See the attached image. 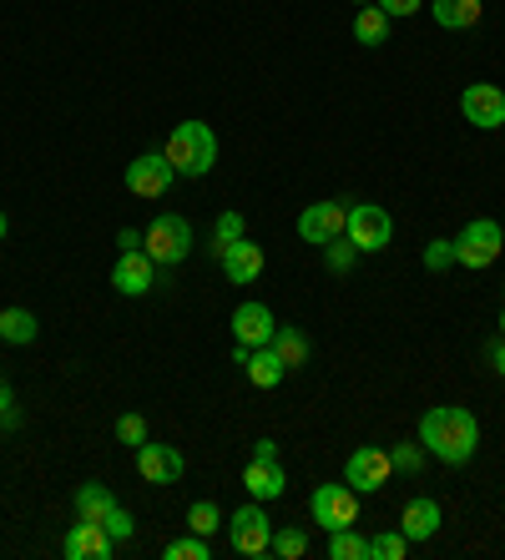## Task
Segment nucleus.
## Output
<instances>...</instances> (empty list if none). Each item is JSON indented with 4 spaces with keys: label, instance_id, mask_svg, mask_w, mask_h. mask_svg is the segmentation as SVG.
<instances>
[{
    "label": "nucleus",
    "instance_id": "nucleus-43",
    "mask_svg": "<svg viewBox=\"0 0 505 560\" xmlns=\"http://www.w3.org/2000/svg\"><path fill=\"white\" fill-rule=\"evenodd\" d=\"M0 434H5V419H0Z\"/></svg>",
    "mask_w": 505,
    "mask_h": 560
},
{
    "label": "nucleus",
    "instance_id": "nucleus-20",
    "mask_svg": "<svg viewBox=\"0 0 505 560\" xmlns=\"http://www.w3.org/2000/svg\"><path fill=\"white\" fill-rule=\"evenodd\" d=\"M430 11L445 31H470L480 26V15H485V0H430Z\"/></svg>",
    "mask_w": 505,
    "mask_h": 560
},
{
    "label": "nucleus",
    "instance_id": "nucleus-29",
    "mask_svg": "<svg viewBox=\"0 0 505 560\" xmlns=\"http://www.w3.org/2000/svg\"><path fill=\"white\" fill-rule=\"evenodd\" d=\"M410 556V540H404V530H385L369 540V560H404Z\"/></svg>",
    "mask_w": 505,
    "mask_h": 560
},
{
    "label": "nucleus",
    "instance_id": "nucleus-38",
    "mask_svg": "<svg viewBox=\"0 0 505 560\" xmlns=\"http://www.w3.org/2000/svg\"><path fill=\"white\" fill-rule=\"evenodd\" d=\"M0 419H5V424H15V394L5 389V384H0Z\"/></svg>",
    "mask_w": 505,
    "mask_h": 560
},
{
    "label": "nucleus",
    "instance_id": "nucleus-33",
    "mask_svg": "<svg viewBox=\"0 0 505 560\" xmlns=\"http://www.w3.org/2000/svg\"><path fill=\"white\" fill-rule=\"evenodd\" d=\"M425 268H430V273L455 268V237H435V243H425Z\"/></svg>",
    "mask_w": 505,
    "mask_h": 560
},
{
    "label": "nucleus",
    "instance_id": "nucleus-37",
    "mask_svg": "<svg viewBox=\"0 0 505 560\" xmlns=\"http://www.w3.org/2000/svg\"><path fill=\"white\" fill-rule=\"evenodd\" d=\"M117 248H121V253L142 248V233H137V228H121V233H117Z\"/></svg>",
    "mask_w": 505,
    "mask_h": 560
},
{
    "label": "nucleus",
    "instance_id": "nucleus-36",
    "mask_svg": "<svg viewBox=\"0 0 505 560\" xmlns=\"http://www.w3.org/2000/svg\"><path fill=\"white\" fill-rule=\"evenodd\" d=\"M374 5H379L389 21H399V15H414L420 5H425V0H374Z\"/></svg>",
    "mask_w": 505,
    "mask_h": 560
},
{
    "label": "nucleus",
    "instance_id": "nucleus-31",
    "mask_svg": "<svg viewBox=\"0 0 505 560\" xmlns=\"http://www.w3.org/2000/svg\"><path fill=\"white\" fill-rule=\"evenodd\" d=\"M354 258H360V248H354L349 237L324 243V268H329V273H349V268H354Z\"/></svg>",
    "mask_w": 505,
    "mask_h": 560
},
{
    "label": "nucleus",
    "instance_id": "nucleus-28",
    "mask_svg": "<svg viewBox=\"0 0 505 560\" xmlns=\"http://www.w3.org/2000/svg\"><path fill=\"white\" fill-rule=\"evenodd\" d=\"M238 237H248V228H243V212H218V222H213V253L223 258Z\"/></svg>",
    "mask_w": 505,
    "mask_h": 560
},
{
    "label": "nucleus",
    "instance_id": "nucleus-21",
    "mask_svg": "<svg viewBox=\"0 0 505 560\" xmlns=\"http://www.w3.org/2000/svg\"><path fill=\"white\" fill-rule=\"evenodd\" d=\"M111 505H117V495H111L107 485L92 480V485H81V490H77V521H96V525H102L111 515Z\"/></svg>",
    "mask_w": 505,
    "mask_h": 560
},
{
    "label": "nucleus",
    "instance_id": "nucleus-44",
    "mask_svg": "<svg viewBox=\"0 0 505 560\" xmlns=\"http://www.w3.org/2000/svg\"><path fill=\"white\" fill-rule=\"evenodd\" d=\"M364 5H374V0H364Z\"/></svg>",
    "mask_w": 505,
    "mask_h": 560
},
{
    "label": "nucleus",
    "instance_id": "nucleus-8",
    "mask_svg": "<svg viewBox=\"0 0 505 560\" xmlns=\"http://www.w3.org/2000/svg\"><path fill=\"white\" fill-rule=\"evenodd\" d=\"M460 112H466L470 127L495 131V127H505V92L495 81H470L466 92H460Z\"/></svg>",
    "mask_w": 505,
    "mask_h": 560
},
{
    "label": "nucleus",
    "instance_id": "nucleus-5",
    "mask_svg": "<svg viewBox=\"0 0 505 560\" xmlns=\"http://www.w3.org/2000/svg\"><path fill=\"white\" fill-rule=\"evenodd\" d=\"M227 540H233V550L238 556H268V546H273V521L263 515V500H248L243 510H233V521H227Z\"/></svg>",
    "mask_w": 505,
    "mask_h": 560
},
{
    "label": "nucleus",
    "instance_id": "nucleus-23",
    "mask_svg": "<svg viewBox=\"0 0 505 560\" xmlns=\"http://www.w3.org/2000/svg\"><path fill=\"white\" fill-rule=\"evenodd\" d=\"M354 40H360V46H385L389 40V15L379 11V5H364V11L354 15Z\"/></svg>",
    "mask_w": 505,
    "mask_h": 560
},
{
    "label": "nucleus",
    "instance_id": "nucleus-7",
    "mask_svg": "<svg viewBox=\"0 0 505 560\" xmlns=\"http://www.w3.org/2000/svg\"><path fill=\"white\" fill-rule=\"evenodd\" d=\"M344 237H349V243H354L360 253H385L389 237H395V218H389L379 202H354V208H349Z\"/></svg>",
    "mask_w": 505,
    "mask_h": 560
},
{
    "label": "nucleus",
    "instance_id": "nucleus-41",
    "mask_svg": "<svg viewBox=\"0 0 505 560\" xmlns=\"http://www.w3.org/2000/svg\"><path fill=\"white\" fill-rule=\"evenodd\" d=\"M5 233H11V218H5V212H0V243H5Z\"/></svg>",
    "mask_w": 505,
    "mask_h": 560
},
{
    "label": "nucleus",
    "instance_id": "nucleus-4",
    "mask_svg": "<svg viewBox=\"0 0 505 560\" xmlns=\"http://www.w3.org/2000/svg\"><path fill=\"white\" fill-rule=\"evenodd\" d=\"M501 248H505V233H501V222L495 218H475V222H466V228L455 233V262L470 268V273L491 268V262L501 258Z\"/></svg>",
    "mask_w": 505,
    "mask_h": 560
},
{
    "label": "nucleus",
    "instance_id": "nucleus-13",
    "mask_svg": "<svg viewBox=\"0 0 505 560\" xmlns=\"http://www.w3.org/2000/svg\"><path fill=\"white\" fill-rule=\"evenodd\" d=\"M61 556H67V560H111V556H117V540L107 535V525L81 521V525H71V530H67Z\"/></svg>",
    "mask_w": 505,
    "mask_h": 560
},
{
    "label": "nucleus",
    "instance_id": "nucleus-15",
    "mask_svg": "<svg viewBox=\"0 0 505 560\" xmlns=\"http://www.w3.org/2000/svg\"><path fill=\"white\" fill-rule=\"evenodd\" d=\"M137 469H142L146 485H177L187 459L177 455L173 444H137Z\"/></svg>",
    "mask_w": 505,
    "mask_h": 560
},
{
    "label": "nucleus",
    "instance_id": "nucleus-39",
    "mask_svg": "<svg viewBox=\"0 0 505 560\" xmlns=\"http://www.w3.org/2000/svg\"><path fill=\"white\" fill-rule=\"evenodd\" d=\"M485 359H491V369H495V374H505V339H495L491 349H485Z\"/></svg>",
    "mask_w": 505,
    "mask_h": 560
},
{
    "label": "nucleus",
    "instance_id": "nucleus-18",
    "mask_svg": "<svg viewBox=\"0 0 505 560\" xmlns=\"http://www.w3.org/2000/svg\"><path fill=\"white\" fill-rule=\"evenodd\" d=\"M243 490H248V500H279L283 490H289V475H283L279 459H248Z\"/></svg>",
    "mask_w": 505,
    "mask_h": 560
},
{
    "label": "nucleus",
    "instance_id": "nucleus-32",
    "mask_svg": "<svg viewBox=\"0 0 505 560\" xmlns=\"http://www.w3.org/2000/svg\"><path fill=\"white\" fill-rule=\"evenodd\" d=\"M389 465H395L399 475H420V469H425V444H395V450H389Z\"/></svg>",
    "mask_w": 505,
    "mask_h": 560
},
{
    "label": "nucleus",
    "instance_id": "nucleus-16",
    "mask_svg": "<svg viewBox=\"0 0 505 560\" xmlns=\"http://www.w3.org/2000/svg\"><path fill=\"white\" fill-rule=\"evenodd\" d=\"M439 525H445V510H439L435 500H425V495L410 500V505H404V515H399V530H404V540H410V546L435 540Z\"/></svg>",
    "mask_w": 505,
    "mask_h": 560
},
{
    "label": "nucleus",
    "instance_id": "nucleus-35",
    "mask_svg": "<svg viewBox=\"0 0 505 560\" xmlns=\"http://www.w3.org/2000/svg\"><path fill=\"white\" fill-rule=\"evenodd\" d=\"M117 440L121 444H146V419L142 415H121L117 419Z\"/></svg>",
    "mask_w": 505,
    "mask_h": 560
},
{
    "label": "nucleus",
    "instance_id": "nucleus-12",
    "mask_svg": "<svg viewBox=\"0 0 505 560\" xmlns=\"http://www.w3.org/2000/svg\"><path fill=\"white\" fill-rule=\"evenodd\" d=\"M152 283H157V262L146 258V248L121 253L117 268H111V288H117L121 299H146V293H152Z\"/></svg>",
    "mask_w": 505,
    "mask_h": 560
},
{
    "label": "nucleus",
    "instance_id": "nucleus-24",
    "mask_svg": "<svg viewBox=\"0 0 505 560\" xmlns=\"http://www.w3.org/2000/svg\"><path fill=\"white\" fill-rule=\"evenodd\" d=\"M273 353L283 359V369H304L308 364V334H298V328H279L273 334Z\"/></svg>",
    "mask_w": 505,
    "mask_h": 560
},
{
    "label": "nucleus",
    "instance_id": "nucleus-30",
    "mask_svg": "<svg viewBox=\"0 0 505 560\" xmlns=\"http://www.w3.org/2000/svg\"><path fill=\"white\" fill-rule=\"evenodd\" d=\"M268 550H273L279 560H304L308 556V535L293 530V525H289V530H273V546H268Z\"/></svg>",
    "mask_w": 505,
    "mask_h": 560
},
{
    "label": "nucleus",
    "instance_id": "nucleus-2",
    "mask_svg": "<svg viewBox=\"0 0 505 560\" xmlns=\"http://www.w3.org/2000/svg\"><path fill=\"white\" fill-rule=\"evenodd\" d=\"M167 162H173L177 177H208L218 167V137L208 121H183L173 131V142H167Z\"/></svg>",
    "mask_w": 505,
    "mask_h": 560
},
{
    "label": "nucleus",
    "instance_id": "nucleus-40",
    "mask_svg": "<svg viewBox=\"0 0 505 560\" xmlns=\"http://www.w3.org/2000/svg\"><path fill=\"white\" fill-rule=\"evenodd\" d=\"M252 459H279V444H273V440H258V444H252Z\"/></svg>",
    "mask_w": 505,
    "mask_h": 560
},
{
    "label": "nucleus",
    "instance_id": "nucleus-9",
    "mask_svg": "<svg viewBox=\"0 0 505 560\" xmlns=\"http://www.w3.org/2000/svg\"><path fill=\"white\" fill-rule=\"evenodd\" d=\"M389 475H395V465H389V450H374V444H364V450H354V455L344 459V485H354L360 495L385 490Z\"/></svg>",
    "mask_w": 505,
    "mask_h": 560
},
{
    "label": "nucleus",
    "instance_id": "nucleus-26",
    "mask_svg": "<svg viewBox=\"0 0 505 560\" xmlns=\"http://www.w3.org/2000/svg\"><path fill=\"white\" fill-rule=\"evenodd\" d=\"M187 530L192 535L223 530V510H218V500H192V505H187Z\"/></svg>",
    "mask_w": 505,
    "mask_h": 560
},
{
    "label": "nucleus",
    "instance_id": "nucleus-22",
    "mask_svg": "<svg viewBox=\"0 0 505 560\" xmlns=\"http://www.w3.org/2000/svg\"><path fill=\"white\" fill-rule=\"evenodd\" d=\"M40 324L31 308H0V339L5 343H36Z\"/></svg>",
    "mask_w": 505,
    "mask_h": 560
},
{
    "label": "nucleus",
    "instance_id": "nucleus-42",
    "mask_svg": "<svg viewBox=\"0 0 505 560\" xmlns=\"http://www.w3.org/2000/svg\"><path fill=\"white\" fill-rule=\"evenodd\" d=\"M501 339H505V308H501Z\"/></svg>",
    "mask_w": 505,
    "mask_h": 560
},
{
    "label": "nucleus",
    "instance_id": "nucleus-14",
    "mask_svg": "<svg viewBox=\"0 0 505 560\" xmlns=\"http://www.w3.org/2000/svg\"><path fill=\"white\" fill-rule=\"evenodd\" d=\"M273 334H279V324H273V308H268V303H238V308H233V339L238 343L263 349V343H273Z\"/></svg>",
    "mask_w": 505,
    "mask_h": 560
},
{
    "label": "nucleus",
    "instance_id": "nucleus-34",
    "mask_svg": "<svg viewBox=\"0 0 505 560\" xmlns=\"http://www.w3.org/2000/svg\"><path fill=\"white\" fill-rule=\"evenodd\" d=\"M102 525H107V535H111V540H132V530H137L132 510H121V505H111V515H107V521H102Z\"/></svg>",
    "mask_w": 505,
    "mask_h": 560
},
{
    "label": "nucleus",
    "instance_id": "nucleus-11",
    "mask_svg": "<svg viewBox=\"0 0 505 560\" xmlns=\"http://www.w3.org/2000/svg\"><path fill=\"white\" fill-rule=\"evenodd\" d=\"M173 162L162 152H146V156H137L132 167H127V192L132 197H167L173 192Z\"/></svg>",
    "mask_w": 505,
    "mask_h": 560
},
{
    "label": "nucleus",
    "instance_id": "nucleus-10",
    "mask_svg": "<svg viewBox=\"0 0 505 560\" xmlns=\"http://www.w3.org/2000/svg\"><path fill=\"white\" fill-rule=\"evenodd\" d=\"M349 228V208L344 202H308L304 212H298V237L304 243H333V237H344Z\"/></svg>",
    "mask_w": 505,
    "mask_h": 560
},
{
    "label": "nucleus",
    "instance_id": "nucleus-1",
    "mask_svg": "<svg viewBox=\"0 0 505 560\" xmlns=\"http://www.w3.org/2000/svg\"><path fill=\"white\" fill-rule=\"evenodd\" d=\"M420 444H425V455H435L439 465H470L480 450V424H475V415L460 405L425 409V419H420Z\"/></svg>",
    "mask_w": 505,
    "mask_h": 560
},
{
    "label": "nucleus",
    "instance_id": "nucleus-6",
    "mask_svg": "<svg viewBox=\"0 0 505 560\" xmlns=\"http://www.w3.org/2000/svg\"><path fill=\"white\" fill-rule=\"evenodd\" d=\"M308 515H314V525H324V530H344V525L360 521V490H354V485H319V490L308 495Z\"/></svg>",
    "mask_w": 505,
    "mask_h": 560
},
{
    "label": "nucleus",
    "instance_id": "nucleus-3",
    "mask_svg": "<svg viewBox=\"0 0 505 560\" xmlns=\"http://www.w3.org/2000/svg\"><path fill=\"white\" fill-rule=\"evenodd\" d=\"M142 248L157 268H177V262L192 253V222H187L183 212H162V218H152V228L142 233Z\"/></svg>",
    "mask_w": 505,
    "mask_h": 560
},
{
    "label": "nucleus",
    "instance_id": "nucleus-19",
    "mask_svg": "<svg viewBox=\"0 0 505 560\" xmlns=\"http://www.w3.org/2000/svg\"><path fill=\"white\" fill-rule=\"evenodd\" d=\"M243 374L252 378V389H279L283 378H289V369H283V359L273 353V343H263V349H252L248 359H243Z\"/></svg>",
    "mask_w": 505,
    "mask_h": 560
},
{
    "label": "nucleus",
    "instance_id": "nucleus-25",
    "mask_svg": "<svg viewBox=\"0 0 505 560\" xmlns=\"http://www.w3.org/2000/svg\"><path fill=\"white\" fill-rule=\"evenodd\" d=\"M329 560H369V540H364L354 525L329 530Z\"/></svg>",
    "mask_w": 505,
    "mask_h": 560
},
{
    "label": "nucleus",
    "instance_id": "nucleus-17",
    "mask_svg": "<svg viewBox=\"0 0 505 560\" xmlns=\"http://www.w3.org/2000/svg\"><path fill=\"white\" fill-rule=\"evenodd\" d=\"M223 273H227V283H258V273L268 268V258H263V248L252 243V237H238L233 248L223 253Z\"/></svg>",
    "mask_w": 505,
    "mask_h": 560
},
{
    "label": "nucleus",
    "instance_id": "nucleus-27",
    "mask_svg": "<svg viewBox=\"0 0 505 560\" xmlns=\"http://www.w3.org/2000/svg\"><path fill=\"white\" fill-rule=\"evenodd\" d=\"M167 560H213V546H208V535H177V540H167V550H162Z\"/></svg>",
    "mask_w": 505,
    "mask_h": 560
}]
</instances>
